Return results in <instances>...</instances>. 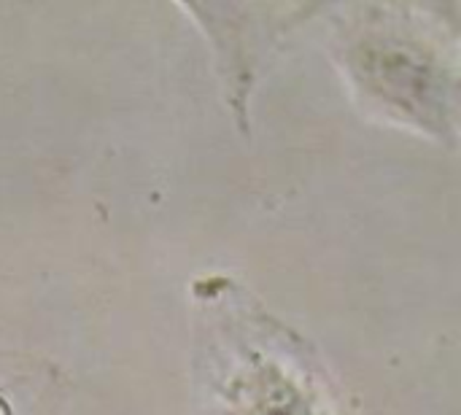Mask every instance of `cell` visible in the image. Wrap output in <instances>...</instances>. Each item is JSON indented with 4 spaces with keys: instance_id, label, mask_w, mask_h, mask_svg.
Instances as JSON below:
<instances>
[{
    "instance_id": "7a4b0ae2",
    "label": "cell",
    "mask_w": 461,
    "mask_h": 415,
    "mask_svg": "<svg viewBox=\"0 0 461 415\" xmlns=\"http://www.w3.org/2000/svg\"><path fill=\"white\" fill-rule=\"evenodd\" d=\"M246 346H232L230 370L208 367V394H213L208 415H335L327 386L311 362L305 343L273 321L270 340L259 343L262 311L249 308ZM267 338V335H265Z\"/></svg>"
},
{
    "instance_id": "6da1fadb",
    "label": "cell",
    "mask_w": 461,
    "mask_h": 415,
    "mask_svg": "<svg viewBox=\"0 0 461 415\" xmlns=\"http://www.w3.org/2000/svg\"><path fill=\"white\" fill-rule=\"evenodd\" d=\"M332 57L375 116L440 143L456 138V24L438 5L357 3L330 8Z\"/></svg>"
}]
</instances>
